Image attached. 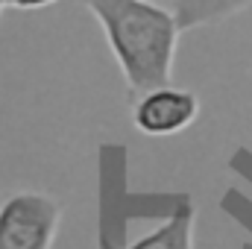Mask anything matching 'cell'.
Segmentation results:
<instances>
[{"label":"cell","mask_w":252,"mask_h":249,"mask_svg":"<svg viewBox=\"0 0 252 249\" xmlns=\"http://www.w3.org/2000/svg\"><path fill=\"white\" fill-rule=\"evenodd\" d=\"M85 6L100 21L126 85L135 94H150L170 85L182 30L176 12H167L150 0H85Z\"/></svg>","instance_id":"1"},{"label":"cell","mask_w":252,"mask_h":249,"mask_svg":"<svg viewBox=\"0 0 252 249\" xmlns=\"http://www.w3.org/2000/svg\"><path fill=\"white\" fill-rule=\"evenodd\" d=\"M59 205L41 193H15L0 205V249H50Z\"/></svg>","instance_id":"2"},{"label":"cell","mask_w":252,"mask_h":249,"mask_svg":"<svg viewBox=\"0 0 252 249\" xmlns=\"http://www.w3.org/2000/svg\"><path fill=\"white\" fill-rule=\"evenodd\" d=\"M199 115V100L190 91L179 88H156L144 94L135 106V126L144 135H173L182 132Z\"/></svg>","instance_id":"3"},{"label":"cell","mask_w":252,"mask_h":249,"mask_svg":"<svg viewBox=\"0 0 252 249\" xmlns=\"http://www.w3.org/2000/svg\"><path fill=\"white\" fill-rule=\"evenodd\" d=\"M190 229H193V208L190 202H182L164 226H158L153 235L141 238L129 249H190Z\"/></svg>","instance_id":"4"},{"label":"cell","mask_w":252,"mask_h":249,"mask_svg":"<svg viewBox=\"0 0 252 249\" xmlns=\"http://www.w3.org/2000/svg\"><path fill=\"white\" fill-rule=\"evenodd\" d=\"M250 3L252 0H176V21L182 30H190V27L223 21V18L247 9Z\"/></svg>","instance_id":"5"},{"label":"cell","mask_w":252,"mask_h":249,"mask_svg":"<svg viewBox=\"0 0 252 249\" xmlns=\"http://www.w3.org/2000/svg\"><path fill=\"white\" fill-rule=\"evenodd\" d=\"M53 0H6V6H15V9H41V6H50Z\"/></svg>","instance_id":"6"}]
</instances>
